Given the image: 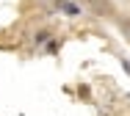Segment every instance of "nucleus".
I'll use <instances>...</instances> for the list:
<instances>
[{"mask_svg":"<svg viewBox=\"0 0 130 116\" xmlns=\"http://www.w3.org/2000/svg\"><path fill=\"white\" fill-rule=\"evenodd\" d=\"M55 6L64 8L67 14H78V6H72V3H67V0H55Z\"/></svg>","mask_w":130,"mask_h":116,"instance_id":"1","label":"nucleus"}]
</instances>
